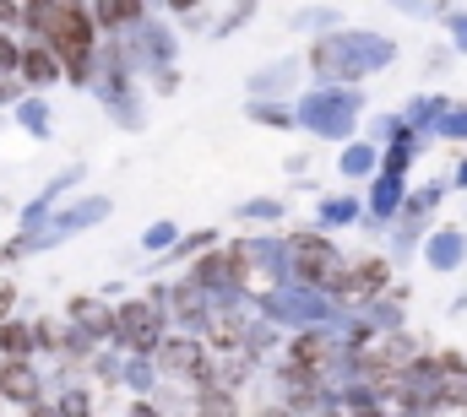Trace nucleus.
I'll return each instance as SVG.
<instances>
[{
    "label": "nucleus",
    "instance_id": "nucleus-2",
    "mask_svg": "<svg viewBox=\"0 0 467 417\" xmlns=\"http://www.w3.org/2000/svg\"><path fill=\"white\" fill-rule=\"evenodd\" d=\"M250 310L255 320H266V325H277V331H316V325H337L343 310L332 304V299H321V293H305V288H283V293H255L250 299Z\"/></svg>",
    "mask_w": 467,
    "mask_h": 417
},
{
    "label": "nucleus",
    "instance_id": "nucleus-27",
    "mask_svg": "<svg viewBox=\"0 0 467 417\" xmlns=\"http://www.w3.org/2000/svg\"><path fill=\"white\" fill-rule=\"evenodd\" d=\"M191 417H239V396H229V391H196V412Z\"/></svg>",
    "mask_w": 467,
    "mask_h": 417
},
{
    "label": "nucleus",
    "instance_id": "nucleus-6",
    "mask_svg": "<svg viewBox=\"0 0 467 417\" xmlns=\"http://www.w3.org/2000/svg\"><path fill=\"white\" fill-rule=\"evenodd\" d=\"M152 369L158 380H174V385H191V391H207L213 385V352L202 336H163V347L152 352Z\"/></svg>",
    "mask_w": 467,
    "mask_h": 417
},
{
    "label": "nucleus",
    "instance_id": "nucleus-3",
    "mask_svg": "<svg viewBox=\"0 0 467 417\" xmlns=\"http://www.w3.org/2000/svg\"><path fill=\"white\" fill-rule=\"evenodd\" d=\"M288 255H294V288L305 293H321L343 277V249L321 233V228H294L288 233Z\"/></svg>",
    "mask_w": 467,
    "mask_h": 417
},
{
    "label": "nucleus",
    "instance_id": "nucleus-8",
    "mask_svg": "<svg viewBox=\"0 0 467 417\" xmlns=\"http://www.w3.org/2000/svg\"><path fill=\"white\" fill-rule=\"evenodd\" d=\"M250 255H255V293H283V288H294L288 239H277V233H250Z\"/></svg>",
    "mask_w": 467,
    "mask_h": 417
},
{
    "label": "nucleus",
    "instance_id": "nucleus-38",
    "mask_svg": "<svg viewBox=\"0 0 467 417\" xmlns=\"http://www.w3.org/2000/svg\"><path fill=\"white\" fill-rule=\"evenodd\" d=\"M16 60H22V49H16V44L0 33V71H16Z\"/></svg>",
    "mask_w": 467,
    "mask_h": 417
},
{
    "label": "nucleus",
    "instance_id": "nucleus-12",
    "mask_svg": "<svg viewBox=\"0 0 467 417\" xmlns=\"http://www.w3.org/2000/svg\"><path fill=\"white\" fill-rule=\"evenodd\" d=\"M424 266L441 271V277L462 271L467 266V233L462 228H430V239H424Z\"/></svg>",
    "mask_w": 467,
    "mask_h": 417
},
{
    "label": "nucleus",
    "instance_id": "nucleus-14",
    "mask_svg": "<svg viewBox=\"0 0 467 417\" xmlns=\"http://www.w3.org/2000/svg\"><path fill=\"white\" fill-rule=\"evenodd\" d=\"M424 147H430V136H413V130L402 125V130H397V141L380 152V179H397V185H402V179H408V168L419 163V152H424Z\"/></svg>",
    "mask_w": 467,
    "mask_h": 417
},
{
    "label": "nucleus",
    "instance_id": "nucleus-4",
    "mask_svg": "<svg viewBox=\"0 0 467 417\" xmlns=\"http://www.w3.org/2000/svg\"><path fill=\"white\" fill-rule=\"evenodd\" d=\"M391 288H397L391 260H386V255H358V260H343V277L327 288V299H332L337 310H364V304L386 299Z\"/></svg>",
    "mask_w": 467,
    "mask_h": 417
},
{
    "label": "nucleus",
    "instance_id": "nucleus-21",
    "mask_svg": "<svg viewBox=\"0 0 467 417\" xmlns=\"http://www.w3.org/2000/svg\"><path fill=\"white\" fill-rule=\"evenodd\" d=\"M337 174H343V179H375V174H380V152H375L369 141H348V147L337 152Z\"/></svg>",
    "mask_w": 467,
    "mask_h": 417
},
{
    "label": "nucleus",
    "instance_id": "nucleus-22",
    "mask_svg": "<svg viewBox=\"0 0 467 417\" xmlns=\"http://www.w3.org/2000/svg\"><path fill=\"white\" fill-rule=\"evenodd\" d=\"M0 352H5V363H27L38 347H33V325H22V320H0Z\"/></svg>",
    "mask_w": 467,
    "mask_h": 417
},
{
    "label": "nucleus",
    "instance_id": "nucleus-44",
    "mask_svg": "<svg viewBox=\"0 0 467 417\" xmlns=\"http://www.w3.org/2000/svg\"><path fill=\"white\" fill-rule=\"evenodd\" d=\"M27 417H60V412H55V407H44V402H38V407H27Z\"/></svg>",
    "mask_w": 467,
    "mask_h": 417
},
{
    "label": "nucleus",
    "instance_id": "nucleus-39",
    "mask_svg": "<svg viewBox=\"0 0 467 417\" xmlns=\"http://www.w3.org/2000/svg\"><path fill=\"white\" fill-rule=\"evenodd\" d=\"M152 87H158V93H180V71H158Z\"/></svg>",
    "mask_w": 467,
    "mask_h": 417
},
{
    "label": "nucleus",
    "instance_id": "nucleus-18",
    "mask_svg": "<svg viewBox=\"0 0 467 417\" xmlns=\"http://www.w3.org/2000/svg\"><path fill=\"white\" fill-rule=\"evenodd\" d=\"M316 222H321V233L327 228H358L364 222V201L358 196H321V207H316Z\"/></svg>",
    "mask_w": 467,
    "mask_h": 417
},
{
    "label": "nucleus",
    "instance_id": "nucleus-43",
    "mask_svg": "<svg viewBox=\"0 0 467 417\" xmlns=\"http://www.w3.org/2000/svg\"><path fill=\"white\" fill-rule=\"evenodd\" d=\"M451 185H462V190H467V158L457 163V174H451Z\"/></svg>",
    "mask_w": 467,
    "mask_h": 417
},
{
    "label": "nucleus",
    "instance_id": "nucleus-15",
    "mask_svg": "<svg viewBox=\"0 0 467 417\" xmlns=\"http://www.w3.org/2000/svg\"><path fill=\"white\" fill-rule=\"evenodd\" d=\"M0 396L5 402H22V407H38L44 402V380L33 363H0Z\"/></svg>",
    "mask_w": 467,
    "mask_h": 417
},
{
    "label": "nucleus",
    "instance_id": "nucleus-13",
    "mask_svg": "<svg viewBox=\"0 0 467 417\" xmlns=\"http://www.w3.org/2000/svg\"><path fill=\"white\" fill-rule=\"evenodd\" d=\"M88 16H93V27H99V33L125 38V33H130V27H141L152 11H147V5H136V0H104V5H88Z\"/></svg>",
    "mask_w": 467,
    "mask_h": 417
},
{
    "label": "nucleus",
    "instance_id": "nucleus-16",
    "mask_svg": "<svg viewBox=\"0 0 467 417\" xmlns=\"http://www.w3.org/2000/svg\"><path fill=\"white\" fill-rule=\"evenodd\" d=\"M451 104L457 98H446V93H419V98H408V108H402V125L413 136H435V125L451 114Z\"/></svg>",
    "mask_w": 467,
    "mask_h": 417
},
{
    "label": "nucleus",
    "instance_id": "nucleus-32",
    "mask_svg": "<svg viewBox=\"0 0 467 417\" xmlns=\"http://www.w3.org/2000/svg\"><path fill=\"white\" fill-rule=\"evenodd\" d=\"M55 412H60V417H93V396H88L82 385H66V391H60V402H55Z\"/></svg>",
    "mask_w": 467,
    "mask_h": 417
},
{
    "label": "nucleus",
    "instance_id": "nucleus-31",
    "mask_svg": "<svg viewBox=\"0 0 467 417\" xmlns=\"http://www.w3.org/2000/svg\"><path fill=\"white\" fill-rule=\"evenodd\" d=\"M283 201L277 196H255V201H239V222H277Z\"/></svg>",
    "mask_w": 467,
    "mask_h": 417
},
{
    "label": "nucleus",
    "instance_id": "nucleus-11",
    "mask_svg": "<svg viewBox=\"0 0 467 417\" xmlns=\"http://www.w3.org/2000/svg\"><path fill=\"white\" fill-rule=\"evenodd\" d=\"M66 325L93 336V341H115V304H104L99 293H77L66 304Z\"/></svg>",
    "mask_w": 467,
    "mask_h": 417
},
{
    "label": "nucleus",
    "instance_id": "nucleus-9",
    "mask_svg": "<svg viewBox=\"0 0 467 417\" xmlns=\"http://www.w3.org/2000/svg\"><path fill=\"white\" fill-rule=\"evenodd\" d=\"M299 76H305V60H272L266 71H255L244 87H250V104H288L299 93Z\"/></svg>",
    "mask_w": 467,
    "mask_h": 417
},
{
    "label": "nucleus",
    "instance_id": "nucleus-40",
    "mask_svg": "<svg viewBox=\"0 0 467 417\" xmlns=\"http://www.w3.org/2000/svg\"><path fill=\"white\" fill-rule=\"evenodd\" d=\"M125 417H163V412H158L152 402H130V407H125Z\"/></svg>",
    "mask_w": 467,
    "mask_h": 417
},
{
    "label": "nucleus",
    "instance_id": "nucleus-42",
    "mask_svg": "<svg viewBox=\"0 0 467 417\" xmlns=\"http://www.w3.org/2000/svg\"><path fill=\"white\" fill-rule=\"evenodd\" d=\"M255 417H299V412H288V407H277V402H272V407H261Z\"/></svg>",
    "mask_w": 467,
    "mask_h": 417
},
{
    "label": "nucleus",
    "instance_id": "nucleus-17",
    "mask_svg": "<svg viewBox=\"0 0 467 417\" xmlns=\"http://www.w3.org/2000/svg\"><path fill=\"white\" fill-rule=\"evenodd\" d=\"M402 201H408V190H402L397 179H380V174H375V179H369V196H364V217H375V222L391 228V222L402 217Z\"/></svg>",
    "mask_w": 467,
    "mask_h": 417
},
{
    "label": "nucleus",
    "instance_id": "nucleus-30",
    "mask_svg": "<svg viewBox=\"0 0 467 417\" xmlns=\"http://www.w3.org/2000/svg\"><path fill=\"white\" fill-rule=\"evenodd\" d=\"M174 244H180V228H174V222H152V228L141 233V249H147V255H169Z\"/></svg>",
    "mask_w": 467,
    "mask_h": 417
},
{
    "label": "nucleus",
    "instance_id": "nucleus-10",
    "mask_svg": "<svg viewBox=\"0 0 467 417\" xmlns=\"http://www.w3.org/2000/svg\"><path fill=\"white\" fill-rule=\"evenodd\" d=\"M109 217V201L104 196H88V201H77V207H66L44 233H33V249H49V244H60L66 233H82V228H93V222H104Z\"/></svg>",
    "mask_w": 467,
    "mask_h": 417
},
{
    "label": "nucleus",
    "instance_id": "nucleus-33",
    "mask_svg": "<svg viewBox=\"0 0 467 417\" xmlns=\"http://www.w3.org/2000/svg\"><path fill=\"white\" fill-rule=\"evenodd\" d=\"M435 136H441V141H467V98L462 104H451V114L435 125Z\"/></svg>",
    "mask_w": 467,
    "mask_h": 417
},
{
    "label": "nucleus",
    "instance_id": "nucleus-5",
    "mask_svg": "<svg viewBox=\"0 0 467 417\" xmlns=\"http://www.w3.org/2000/svg\"><path fill=\"white\" fill-rule=\"evenodd\" d=\"M169 336L163 310H152L147 299H125L115 304V352L119 358H152Z\"/></svg>",
    "mask_w": 467,
    "mask_h": 417
},
{
    "label": "nucleus",
    "instance_id": "nucleus-29",
    "mask_svg": "<svg viewBox=\"0 0 467 417\" xmlns=\"http://www.w3.org/2000/svg\"><path fill=\"white\" fill-rule=\"evenodd\" d=\"M364 130H369L364 141H369V147L380 152V147H391V141H397V130H402V114H375V119H369Z\"/></svg>",
    "mask_w": 467,
    "mask_h": 417
},
{
    "label": "nucleus",
    "instance_id": "nucleus-28",
    "mask_svg": "<svg viewBox=\"0 0 467 417\" xmlns=\"http://www.w3.org/2000/svg\"><path fill=\"white\" fill-rule=\"evenodd\" d=\"M244 114L266 130H294V104H250Z\"/></svg>",
    "mask_w": 467,
    "mask_h": 417
},
{
    "label": "nucleus",
    "instance_id": "nucleus-36",
    "mask_svg": "<svg viewBox=\"0 0 467 417\" xmlns=\"http://www.w3.org/2000/svg\"><path fill=\"white\" fill-rule=\"evenodd\" d=\"M397 11H402V16H419V22H430V16H451V5H441V0H430V5H424V0H402Z\"/></svg>",
    "mask_w": 467,
    "mask_h": 417
},
{
    "label": "nucleus",
    "instance_id": "nucleus-35",
    "mask_svg": "<svg viewBox=\"0 0 467 417\" xmlns=\"http://www.w3.org/2000/svg\"><path fill=\"white\" fill-rule=\"evenodd\" d=\"M250 16H255V5H234V11H223V16L213 22V33H218V38H229V33H239V27L250 22Z\"/></svg>",
    "mask_w": 467,
    "mask_h": 417
},
{
    "label": "nucleus",
    "instance_id": "nucleus-25",
    "mask_svg": "<svg viewBox=\"0 0 467 417\" xmlns=\"http://www.w3.org/2000/svg\"><path fill=\"white\" fill-rule=\"evenodd\" d=\"M430 239V222H413V217H397L391 222V260H402V255H413L419 244Z\"/></svg>",
    "mask_w": 467,
    "mask_h": 417
},
{
    "label": "nucleus",
    "instance_id": "nucleus-19",
    "mask_svg": "<svg viewBox=\"0 0 467 417\" xmlns=\"http://www.w3.org/2000/svg\"><path fill=\"white\" fill-rule=\"evenodd\" d=\"M16 71H22V82H33V87H49V82H60L66 71H60V60L44 49V44H27L22 49V60H16Z\"/></svg>",
    "mask_w": 467,
    "mask_h": 417
},
{
    "label": "nucleus",
    "instance_id": "nucleus-7",
    "mask_svg": "<svg viewBox=\"0 0 467 417\" xmlns=\"http://www.w3.org/2000/svg\"><path fill=\"white\" fill-rule=\"evenodd\" d=\"M337 60H343V87H358L364 76L397 60V44L375 27H337Z\"/></svg>",
    "mask_w": 467,
    "mask_h": 417
},
{
    "label": "nucleus",
    "instance_id": "nucleus-1",
    "mask_svg": "<svg viewBox=\"0 0 467 417\" xmlns=\"http://www.w3.org/2000/svg\"><path fill=\"white\" fill-rule=\"evenodd\" d=\"M358 125H364V93L358 87H310L294 98V130H310L316 141L348 147Z\"/></svg>",
    "mask_w": 467,
    "mask_h": 417
},
{
    "label": "nucleus",
    "instance_id": "nucleus-37",
    "mask_svg": "<svg viewBox=\"0 0 467 417\" xmlns=\"http://www.w3.org/2000/svg\"><path fill=\"white\" fill-rule=\"evenodd\" d=\"M446 27H451V55H467V11H451Z\"/></svg>",
    "mask_w": 467,
    "mask_h": 417
},
{
    "label": "nucleus",
    "instance_id": "nucleus-41",
    "mask_svg": "<svg viewBox=\"0 0 467 417\" xmlns=\"http://www.w3.org/2000/svg\"><path fill=\"white\" fill-rule=\"evenodd\" d=\"M11 304H16V288H5V282H0V320L11 314Z\"/></svg>",
    "mask_w": 467,
    "mask_h": 417
},
{
    "label": "nucleus",
    "instance_id": "nucleus-24",
    "mask_svg": "<svg viewBox=\"0 0 467 417\" xmlns=\"http://www.w3.org/2000/svg\"><path fill=\"white\" fill-rule=\"evenodd\" d=\"M119 380H125V385L136 391V402H152V391L163 385V380H158V369H152V358H125Z\"/></svg>",
    "mask_w": 467,
    "mask_h": 417
},
{
    "label": "nucleus",
    "instance_id": "nucleus-26",
    "mask_svg": "<svg viewBox=\"0 0 467 417\" xmlns=\"http://www.w3.org/2000/svg\"><path fill=\"white\" fill-rule=\"evenodd\" d=\"M288 22L294 27H327V33H337L343 27V11L337 5H299V11H288Z\"/></svg>",
    "mask_w": 467,
    "mask_h": 417
},
{
    "label": "nucleus",
    "instance_id": "nucleus-20",
    "mask_svg": "<svg viewBox=\"0 0 467 417\" xmlns=\"http://www.w3.org/2000/svg\"><path fill=\"white\" fill-rule=\"evenodd\" d=\"M283 347V331L277 325H266V320H250V331H244V347H239V358L255 369V363H266L272 352Z\"/></svg>",
    "mask_w": 467,
    "mask_h": 417
},
{
    "label": "nucleus",
    "instance_id": "nucleus-34",
    "mask_svg": "<svg viewBox=\"0 0 467 417\" xmlns=\"http://www.w3.org/2000/svg\"><path fill=\"white\" fill-rule=\"evenodd\" d=\"M16 119H22L33 136H49V108H44V98H27V104L16 108Z\"/></svg>",
    "mask_w": 467,
    "mask_h": 417
},
{
    "label": "nucleus",
    "instance_id": "nucleus-23",
    "mask_svg": "<svg viewBox=\"0 0 467 417\" xmlns=\"http://www.w3.org/2000/svg\"><path fill=\"white\" fill-rule=\"evenodd\" d=\"M441 201H446V179H430V185L408 190V201H402V217H413V222H430Z\"/></svg>",
    "mask_w": 467,
    "mask_h": 417
}]
</instances>
